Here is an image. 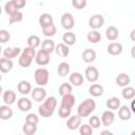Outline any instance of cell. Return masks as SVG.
<instances>
[{
  "instance_id": "2",
  "label": "cell",
  "mask_w": 135,
  "mask_h": 135,
  "mask_svg": "<svg viewBox=\"0 0 135 135\" xmlns=\"http://www.w3.org/2000/svg\"><path fill=\"white\" fill-rule=\"evenodd\" d=\"M96 108V102L93 98H86L84 101H82L78 108H77V115L81 118L88 117L92 114V112Z\"/></svg>"
},
{
  "instance_id": "53",
  "label": "cell",
  "mask_w": 135,
  "mask_h": 135,
  "mask_svg": "<svg viewBox=\"0 0 135 135\" xmlns=\"http://www.w3.org/2000/svg\"><path fill=\"white\" fill-rule=\"evenodd\" d=\"M17 135H20V134H17Z\"/></svg>"
},
{
  "instance_id": "18",
  "label": "cell",
  "mask_w": 135,
  "mask_h": 135,
  "mask_svg": "<svg viewBox=\"0 0 135 135\" xmlns=\"http://www.w3.org/2000/svg\"><path fill=\"white\" fill-rule=\"evenodd\" d=\"M83 76L79 72H74L70 75V82L75 86H80L83 83Z\"/></svg>"
},
{
  "instance_id": "8",
  "label": "cell",
  "mask_w": 135,
  "mask_h": 135,
  "mask_svg": "<svg viewBox=\"0 0 135 135\" xmlns=\"http://www.w3.org/2000/svg\"><path fill=\"white\" fill-rule=\"evenodd\" d=\"M50 55L47 52L43 51V50H40L37 52L36 54V57H35V61L38 65H46L49 64L50 62Z\"/></svg>"
},
{
  "instance_id": "49",
  "label": "cell",
  "mask_w": 135,
  "mask_h": 135,
  "mask_svg": "<svg viewBox=\"0 0 135 135\" xmlns=\"http://www.w3.org/2000/svg\"><path fill=\"white\" fill-rule=\"evenodd\" d=\"M130 109H131V111L133 112V113H135V98L132 100V102H131V107H130Z\"/></svg>"
},
{
  "instance_id": "9",
  "label": "cell",
  "mask_w": 135,
  "mask_h": 135,
  "mask_svg": "<svg viewBox=\"0 0 135 135\" xmlns=\"http://www.w3.org/2000/svg\"><path fill=\"white\" fill-rule=\"evenodd\" d=\"M81 126V117L78 116V115H73L71 116L68 121H66V127L69 130H76V129H79Z\"/></svg>"
},
{
  "instance_id": "37",
  "label": "cell",
  "mask_w": 135,
  "mask_h": 135,
  "mask_svg": "<svg viewBox=\"0 0 135 135\" xmlns=\"http://www.w3.org/2000/svg\"><path fill=\"white\" fill-rule=\"evenodd\" d=\"M4 11H5V13H6L8 16H11V15H13L14 13L18 12V9H17V7H16V5H15V3H14V0L7 1V2L4 4Z\"/></svg>"
},
{
  "instance_id": "20",
  "label": "cell",
  "mask_w": 135,
  "mask_h": 135,
  "mask_svg": "<svg viewBox=\"0 0 135 135\" xmlns=\"http://www.w3.org/2000/svg\"><path fill=\"white\" fill-rule=\"evenodd\" d=\"M13 61L11 59H6L4 57H2L0 59V71L2 73H8L12 69H13Z\"/></svg>"
},
{
  "instance_id": "35",
  "label": "cell",
  "mask_w": 135,
  "mask_h": 135,
  "mask_svg": "<svg viewBox=\"0 0 135 135\" xmlns=\"http://www.w3.org/2000/svg\"><path fill=\"white\" fill-rule=\"evenodd\" d=\"M22 131L25 135H34L37 132V124H32V123L25 122L22 126Z\"/></svg>"
},
{
  "instance_id": "51",
  "label": "cell",
  "mask_w": 135,
  "mask_h": 135,
  "mask_svg": "<svg viewBox=\"0 0 135 135\" xmlns=\"http://www.w3.org/2000/svg\"><path fill=\"white\" fill-rule=\"evenodd\" d=\"M131 56L133 59H135V45H133L131 49Z\"/></svg>"
},
{
  "instance_id": "43",
  "label": "cell",
  "mask_w": 135,
  "mask_h": 135,
  "mask_svg": "<svg viewBox=\"0 0 135 135\" xmlns=\"http://www.w3.org/2000/svg\"><path fill=\"white\" fill-rule=\"evenodd\" d=\"M25 122L32 123V124H37V123L39 122V118H38V116H37L36 114L31 113V114L26 115V117H25Z\"/></svg>"
},
{
  "instance_id": "3",
  "label": "cell",
  "mask_w": 135,
  "mask_h": 135,
  "mask_svg": "<svg viewBox=\"0 0 135 135\" xmlns=\"http://www.w3.org/2000/svg\"><path fill=\"white\" fill-rule=\"evenodd\" d=\"M34 78H35V82L36 84H38L39 86H44L47 84L49 82V78H50V73L46 69L43 68H39L35 71L34 73Z\"/></svg>"
},
{
  "instance_id": "22",
  "label": "cell",
  "mask_w": 135,
  "mask_h": 135,
  "mask_svg": "<svg viewBox=\"0 0 135 135\" xmlns=\"http://www.w3.org/2000/svg\"><path fill=\"white\" fill-rule=\"evenodd\" d=\"M39 24H40V26L42 28L45 27V26H49L51 24H54L53 23V17H52V15H50L47 13H44V14L40 15V17H39Z\"/></svg>"
},
{
  "instance_id": "25",
  "label": "cell",
  "mask_w": 135,
  "mask_h": 135,
  "mask_svg": "<svg viewBox=\"0 0 135 135\" xmlns=\"http://www.w3.org/2000/svg\"><path fill=\"white\" fill-rule=\"evenodd\" d=\"M89 93L93 97H100L103 94V86L98 83H94L89 88Z\"/></svg>"
},
{
  "instance_id": "11",
  "label": "cell",
  "mask_w": 135,
  "mask_h": 135,
  "mask_svg": "<svg viewBox=\"0 0 135 135\" xmlns=\"http://www.w3.org/2000/svg\"><path fill=\"white\" fill-rule=\"evenodd\" d=\"M20 53H22L20 47H6L3 50V57L6 59H13L16 58Z\"/></svg>"
},
{
  "instance_id": "29",
  "label": "cell",
  "mask_w": 135,
  "mask_h": 135,
  "mask_svg": "<svg viewBox=\"0 0 135 135\" xmlns=\"http://www.w3.org/2000/svg\"><path fill=\"white\" fill-rule=\"evenodd\" d=\"M86 39L89 42L91 43H98L100 40H101V34L98 32V31H90L86 35Z\"/></svg>"
},
{
  "instance_id": "26",
  "label": "cell",
  "mask_w": 135,
  "mask_h": 135,
  "mask_svg": "<svg viewBox=\"0 0 135 135\" xmlns=\"http://www.w3.org/2000/svg\"><path fill=\"white\" fill-rule=\"evenodd\" d=\"M105 36H107V38H108L109 40L114 41V40H116V39L118 38L119 32H118V30H117L116 26L111 25V26H109V27L105 30Z\"/></svg>"
},
{
  "instance_id": "41",
  "label": "cell",
  "mask_w": 135,
  "mask_h": 135,
  "mask_svg": "<svg viewBox=\"0 0 135 135\" xmlns=\"http://www.w3.org/2000/svg\"><path fill=\"white\" fill-rule=\"evenodd\" d=\"M89 124H90L93 129H98V128L100 127V124H101V119H100L98 116L93 115V116H91L90 119H89Z\"/></svg>"
},
{
  "instance_id": "6",
  "label": "cell",
  "mask_w": 135,
  "mask_h": 135,
  "mask_svg": "<svg viewBox=\"0 0 135 135\" xmlns=\"http://www.w3.org/2000/svg\"><path fill=\"white\" fill-rule=\"evenodd\" d=\"M31 96L35 101L41 102V101H44L46 99V91L42 86H37V88L33 89Z\"/></svg>"
},
{
  "instance_id": "31",
  "label": "cell",
  "mask_w": 135,
  "mask_h": 135,
  "mask_svg": "<svg viewBox=\"0 0 135 135\" xmlns=\"http://www.w3.org/2000/svg\"><path fill=\"white\" fill-rule=\"evenodd\" d=\"M57 73L60 77H65L70 73V64L68 62H61L59 63L57 68Z\"/></svg>"
},
{
  "instance_id": "5",
  "label": "cell",
  "mask_w": 135,
  "mask_h": 135,
  "mask_svg": "<svg viewBox=\"0 0 135 135\" xmlns=\"http://www.w3.org/2000/svg\"><path fill=\"white\" fill-rule=\"evenodd\" d=\"M61 25L63 28L70 31L74 27L75 25V20H74V17L71 13H64L62 14L61 16Z\"/></svg>"
},
{
  "instance_id": "50",
  "label": "cell",
  "mask_w": 135,
  "mask_h": 135,
  "mask_svg": "<svg viewBox=\"0 0 135 135\" xmlns=\"http://www.w3.org/2000/svg\"><path fill=\"white\" fill-rule=\"evenodd\" d=\"M130 38H131V40H132V41H134V42H135V28H134V30H132V32H131V34H130Z\"/></svg>"
},
{
  "instance_id": "45",
  "label": "cell",
  "mask_w": 135,
  "mask_h": 135,
  "mask_svg": "<svg viewBox=\"0 0 135 135\" xmlns=\"http://www.w3.org/2000/svg\"><path fill=\"white\" fill-rule=\"evenodd\" d=\"M72 5L77 9H82L86 6V1L85 0H73Z\"/></svg>"
},
{
  "instance_id": "32",
  "label": "cell",
  "mask_w": 135,
  "mask_h": 135,
  "mask_svg": "<svg viewBox=\"0 0 135 135\" xmlns=\"http://www.w3.org/2000/svg\"><path fill=\"white\" fill-rule=\"evenodd\" d=\"M121 95L127 100L134 99V97H135V89L132 88V86H126V88H123V90L121 92Z\"/></svg>"
},
{
  "instance_id": "27",
  "label": "cell",
  "mask_w": 135,
  "mask_h": 135,
  "mask_svg": "<svg viewBox=\"0 0 135 135\" xmlns=\"http://www.w3.org/2000/svg\"><path fill=\"white\" fill-rule=\"evenodd\" d=\"M55 47H56V44L55 42L52 40V39H45L41 42V50L47 52L49 54H51L52 52L55 51Z\"/></svg>"
},
{
  "instance_id": "38",
  "label": "cell",
  "mask_w": 135,
  "mask_h": 135,
  "mask_svg": "<svg viewBox=\"0 0 135 135\" xmlns=\"http://www.w3.org/2000/svg\"><path fill=\"white\" fill-rule=\"evenodd\" d=\"M23 20V14L18 11L16 13H14L13 15L8 16V22L9 24H13V23H17V22H21Z\"/></svg>"
},
{
  "instance_id": "34",
  "label": "cell",
  "mask_w": 135,
  "mask_h": 135,
  "mask_svg": "<svg viewBox=\"0 0 135 135\" xmlns=\"http://www.w3.org/2000/svg\"><path fill=\"white\" fill-rule=\"evenodd\" d=\"M32 61H33V59H32L31 57L26 56V55L23 54V53H21V55H20V57H19V59H18V63H19V65L22 66V68H28V66L32 64Z\"/></svg>"
},
{
  "instance_id": "7",
  "label": "cell",
  "mask_w": 135,
  "mask_h": 135,
  "mask_svg": "<svg viewBox=\"0 0 135 135\" xmlns=\"http://www.w3.org/2000/svg\"><path fill=\"white\" fill-rule=\"evenodd\" d=\"M84 77L89 82H96L99 79V72L95 66H88L84 72Z\"/></svg>"
},
{
  "instance_id": "16",
  "label": "cell",
  "mask_w": 135,
  "mask_h": 135,
  "mask_svg": "<svg viewBox=\"0 0 135 135\" xmlns=\"http://www.w3.org/2000/svg\"><path fill=\"white\" fill-rule=\"evenodd\" d=\"M2 99L6 105H11L16 101V93L12 90H6L3 92Z\"/></svg>"
},
{
  "instance_id": "46",
  "label": "cell",
  "mask_w": 135,
  "mask_h": 135,
  "mask_svg": "<svg viewBox=\"0 0 135 135\" xmlns=\"http://www.w3.org/2000/svg\"><path fill=\"white\" fill-rule=\"evenodd\" d=\"M22 53L23 54H25L26 56H28V57H31L32 59H35V57H36V51H35V49H33V47H30V46H27V47H25V49H23L22 50Z\"/></svg>"
},
{
  "instance_id": "21",
  "label": "cell",
  "mask_w": 135,
  "mask_h": 135,
  "mask_svg": "<svg viewBox=\"0 0 135 135\" xmlns=\"http://www.w3.org/2000/svg\"><path fill=\"white\" fill-rule=\"evenodd\" d=\"M13 116V110L9 108V105H1L0 107V118L2 120H8Z\"/></svg>"
},
{
  "instance_id": "47",
  "label": "cell",
  "mask_w": 135,
  "mask_h": 135,
  "mask_svg": "<svg viewBox=\"0 0 135 135\" xmlns=\"http://www.w3.org/2000/svg\"><path fill=\"white\" fill-rule=\"evenodd\" d=\"M14 3H15V5H16L17 9H18V11H20L22 7H24V6H25L26 1H25V0H14Z\"/></svg>"
},
{
  "instance_id": "52",
  "label": "cell",
  "mask_w": 135,
  "mask_h": 135,
  "mask_svg": "<svg viewBox=\"0 0 135 135\" xmlns=\"http://www.w3.org/2000/svg\"><path fill=\"white\" fill-rule=\"evenodd\" d=\"M131 135H135V130H134V131H133V132L131 133Z\"/></svg>"
},
{
  "instance_id": "42",
  "label": "cell",
  "mask_w": 135,
  "mask_h": 135,
  "mask_svg": "<svg viewBox=\"0 0 135 135\" xmlns=\"http://www.w3.org/2000/svg\"><path fill=\"white\" fill-rule=\"evenodd\" d=\"M71 112H72V109L66 108V107H63V105H60L59 107V110H58V115L61 118H68L71 115Z\"/></svg>"
},
{
  "instance_id": "48",
  "label": "cell",
  "mask_w": 135,
  "mask_h": 135,
  "mask_svg": "<svg viewBox=\"0 0 135 135\" xmlns=\"http://www.w3.org/2000/svg\"><path fill=\"white\" fill-rule=\"evenodd\" d=\"M100 135H114V134L109 130H103V131H101Z\"/></svg>"
},
{
  "instance_id": "10",
  "label": "cell",
  "mask_w": 135,
  "mask_h": 135,
  "mask_svg": "<svg viewBox=\"0 0 135 135\" xmlns=\"http://www.w3.org/2000/svg\"><path fill=\"white\" fill-rule=\"evenodd\" d=\"M115 81H116V84L118 86L126 88V86H129V84L131 82V78L127 73H120L116 76Z\"/></svg>"
},
{
  "instance_id": "17",
  "label": "cell",
  "mask_w": 135,
  "mask_h": 135,
  "mask_svg": "<svg viewBox=\"0 0 135 135\" xmlns=\"http://www.w3.org/2000/svg\"><path fill=\"white\" fill-rule=\"evenodd\" d=\"M96 52L94 51V50H92V49H86V50H84L83 52H82V55H81V57H82V60L84 61V62H86V63H91V62H93L95 59H96Z\"/></svg>"
},
{
  "instance_id": "4",
  "label": "cell",
  "mask_w": 135,
  "mask_h": 135,
  "mask_svg": "<svg viewBox=\"0 0 135 135\" xmlns=\"http://www.w3.org/2000/svg\"><path fill=\"white\" fill-rule=\"evenodd\" d=\"M103 23H104V18L100 14H95L91 16V18L89 19V26L94 31H97L98 28H100L103 25Z\"/></svg>"
},
{
  "instance_id": "12",
  "label": "cell",
  "mask_w": 135,
  "mask_h": 135,
  "mask_svg": "<svg viewBox=\"0 0 135 135\" xmlns=\"http://www.w3.org/2000/svg\"><path fill=\"white\" fill-rule=\"evenodd\" d=\"M114 119H115V115L112 111L108 110V111H104L101 115V123L105 127H109L111 126L113 122H114Z\"/></svg>"
},
{
  "instance_id": "24",
  "label": "cell",
  "mask_w": 135,
  "mask_h": 135,
  "mask_svg": "<svg viewBox=\"0 0 135 135\" xmlns=\"http://www.w3.org/2000/svg\"><path fill=\"white\" fill-rule=\"evenodd\" d=\"M55 52H56V54H57L58 56H60V57H66V56H69V54H70V49H69V46H68L66 44H64V43H58V44H56Z\"/></svg>"
},
{
  "instance_id": "1",
  "label": "cell",
  "mask_w": 135,
  "mask_h": 135,
  "mask_svg": "<svg viewBox=\"0 0 135 135\" xmlns=\"http://www.w3.org/2000/svg\"><path fill=\"white\" fill-rule=\"evenodd\" d=\"M56 107H57V99L54 96H50L43 101L42 104L39 105L38 113L42 117H45V118L51 117L54 114Z\"/></svg>"
},
{
  "instance_id": "28",
  "label": "cell",
  "mask_w": 135,
  "mask_h": 135,
  "mask_svg": "<svg viewBox=\"0 0 135 135\" xmlns=\"http://www.w3.org/2000/svg\"><path fill=\"white\" fill-rule=\"evenodd\" d=\"M75 96L73 94H69V95H65L62 97L61 99V104L60 105H63V107H66V108H70L72 109L75 104Z\"/></svg>"
},
{
  "instance_id": "23",
  "label": "cell",
  "mask_w": 135,
  "mask_h": 135,
  "mask_svg": "<svg viewBox=\"0 0 135 135\" xmlns=\"http://www.w3.org/2000/svg\"><path fill=\"white\" fill-rule=\"evenodd\" d=\"M62 41L64 42V44H66L68 46L74 45L76 42V35L73 32H65L62 36Z\"/></svg>"
},
{
  "instance_id": "19",
  "label": "cell",
  "mask_w": 135,
  "mask_h": 135,
  "mask_svg": "<svg viewBox=\"0 0 135 135\" xmlns=\"http://www.w3.org/2000/svg\"><path fill=\"white\" fill-rule=\"evenodd\" d=\"M132 116V111L128 105H122L118 110V117L121 120H129Z\"/></svg>"
},
{
  "instance_id": "33",
  "label": "cell",
  "mask_w": 135,
  "mask_h": 135,
  "mask_svg": "<svg viewBox=\"0 0 135 135\" xmlns=\"http://www.w3.org/2000/svg\"><path fill=\"white\" fill-rule=\"evenodd\" d=\"M26 43H27V46L33 47V49H36L37 46L41 45V40H40V38L37 35H32V36H30L27 38Z\"/></svg>"
},
{
  "instance_id": "14",
  "label": "cell",
  "mask_w": 135,
  "mask_h": 135,
  "mask_svg": "<svg viewBox=\"0 0 135 135\" xmlns=\"http://www.w3.org/2000/svg\"><path fill=\"white\" fill-rule=\"evenodd\" d=\"M17 90L22 95H27V94L32 93V91H33L31 83L28 81H26V80H21L17 85Z\"/></svg>"
},
{
  "instance_id": "30",
  "label": "cell",
  "mask_w": 135,
  "mask_h": 135,
  "mask_svg": "<svg viewBox=\"0 0 135 135\" xmlns=\"http://www.w3.org/2000/svg\"><path fill=\"white\" fill-rule=\"evenodd\" d=\"M105 105L109 110H119L120 108V100L117 97H111L107 100Z\"/></svg>"
},
{
  "instance_id": "44",
  "label": "cell",
  "mask_w": 135,
  "mask_h": 135,
  "mask_svg": "<svg viewBox=\"0 0 135 135\" xmlns=\"http://www.w3.org/2000/svg\"><path fill=\"white\" fill-rule=\"evenodd\" d=\"M11 39V34L6 30H0V42L5 43Z\"/></svg>"
},
{
  "instance_id": "40",
  "label": "cell",
  "mask_w": 135,
  "mask_h": 135,
  "mask_svg": "<svg viewBox=\"0 0 135 135\" xmlns=\"http://www.w3.org/2000/svg\"><path fill=\"white\" fill-rule=\"evenodd\" d=\"M79 134L80 135H92L93 134V128L89 123L81 124L79 128Z\"/></svg>"
},
{
  "instance_id": "39",
  "label": "cell",
  "mask_w": 135,
  "mask_h": 135,
  "mask_svg": "<svg viewBox=\"0 0 135 135\" xmlns=\"http://www.w3.org/2000/svg\"><path fill=\"white\" fill-rule=\"evenodd\" d=\"M56 32H57V28H56V26L54 24H51V25L45 26V27L42 28V33L46 37H53V36H55Z\"/></svg>"
},
{
  "instance_id": "36",
  "label": "cell",
  "mask_w": 135,
  "mask_h": 135,
  "mask_svg": "<svg viewBox=\"0 0 135 135\" xmlns=\"http://www.w3.org/2000/svg\"><path fill=\"white\" fill-rule=\"evenodd\" d=\"M72 91H73V88L70 83L68 82H63L62 84H60L59 86V94L63 97L65 95H69V94H72Z\"/></svg>"
},
{
  "instance_id": "13",
  "label": "cell",
  "mask_w": 135,
  "mask_h": 135,
  "mask_svg": "<svg viewBox=\"0 0 135 135\" xmlns=\"http://www.w3.org/2000/svg\"><path fill=\"white\" fill-rule=\"evenodd\" d=\"M107 51L110 55L112 56H117V55H120L122 53V45L118 42H112L108 45L107 47Z\"/></svg>"
},
{
  "instance_id": "15",
  "label": "cell",
  "mask_w": 135,
  "mask_h": 135,
  "mask_svg": "<svg viewBox=\"0 0 135 135\" xmlns=\"http://www.w3.org/2000/svg\"><path fill=\"white\" fill-rule=\"evenodd\" d=\"M17 107L20 111L27 112L32 109V101L26 97H21V98H19V100L17 102Z\"/></svg>"
}]
</instances>
